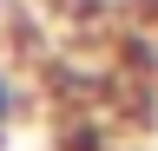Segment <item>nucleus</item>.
Masks as SVG:
<instances>
[{
	"instance_id": "f257e3e1",
	"label": "nucleus",
	"mask_w": 158,
	"mask_h": 151,
	"mask_svg": "<svg viewBox=\"0 0 158 151\" xmlns=\"http://www.w3.org/2000/svg\"><path fill=\"white\" fill-rule=\"evenodd\" d=\"M13 118V72H0V125Z\"/></svg>"
}]
</instances>
